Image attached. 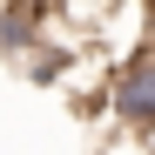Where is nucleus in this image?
Instances as JSON below:
<instances>
[{"instance_id":"1","label":"nucleus","mask_w":155,"mask_h":155,"mask_svg":"<svg viewBox=\"0 0 155 155\" xmlns=\"http://www.w3.org/2000/svg\"><path fill=\"white\" fill-rule=\"evenodd\" d=\"M108 115H115L121 135H135V142L155 135V41L128 47L108 68Z\"/></svg>"}]
</instances>
